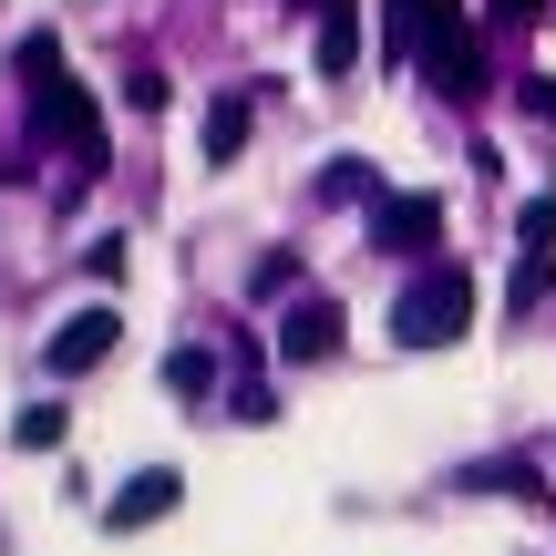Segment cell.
Listing matches in <instances>:
<instances>
[{"instance_id": "obj_1", "label": "cell", "mask_w": 556, "mask_h": 556, "mask_svg": "<svg viewBox=\"0 0 556 556\" xmlns=\"http://www.w3.org/2000/svg\"><path fill=\"white\" fill-rule=\"evenodd\" d=\"M21 83H31V144H73V155H93L103 103L62 73V31H31V41H21Z\"/></svg>"}, {"instance_id": "obj_2", "label": "cell", "mask_w": 556, "mask_h": 556, "mask_svg": "<svg viewBox=\"0 0 556 556\" xmlns=\"http://www.w3.org/2000/svg\"><path fill=\"white\" fill-rule=\"evenodd\" d=\"M464 330H475V278H464L454 258L413 268V289L392 299V340H402V351H454Z\"/></svg>"}, {"instance_id": "obj_3", "label": "cell", "mask_w": 556, "mask_h": 556, "mask_svg": "<svg viewBox=\"0 0 556 556\" xmlns=\"http://www.w3.org/2000/svg\"><path fill=\"white\" fill-rule=\"evenodd\" d=\"M176 505H186V475H176V464H144V475H124V484H114L103 526H114V536H135V526H165Z\"/></svg>"}, {"instance_id": "obj_4", "label": "cell", "mask_w": 556, "mask_h": 556, "mask_svg": "<svg viewBox=\"0 0 556 556\" xmlns=\"http://www.w3.org/2000/svg\"><path fill=\"white\" fill-rule=\"evenodd\" d=\"M114 340H124L114 309H73V319L52 330V351H41V361H52V381H83V371H103V361H114Z\"/></svg>"}, {"instance_id": "obj_5", "label": "cell", "mask_w": 556, "mask_h": 556, "mask_svg": "<svg viewBox=\"0 0 556 556\" xmlns=\"http://www.w3.org/2000/svg\"><path fill=\"white\" fill-rule=\"evenodd\" d=\"M422 73H433L443 103H475V93H484V41L464 31V21H443V31L422 41Z\"/></svg>"}, {"instance_id": "obj_6", "label": "cell", "mask_w": 556, "mask_h": 556, "mask_svg": "<svg viewBox=\"0 0 556 556\" xmlns=\"http://www.w3.org/2000/svg\"><path fill=\"white\" fill-rule=\"evenodd\" d=\"M433 238H443V197H381L371 206V248H392V258H422Z\"/></svg>"}, {"instance_id": "obj_7", "label": "cell", "mask_w": 556, "mask_h": 556, "mask_svg": "<svg viewBox=\"0 0 556 556\" xmlns=\"http://www.w3.org/2000/svg\"><path fill=\"white\" fill-rule=\"evenodd\" d=\"M268 340H278V361H330L340 351V299H299Z\"/></svg>"}, {"instance_id": "obj_8", "label": "cell", "mask_w": 556, "mask_h": 556, "mask_svg": "<svg viewBox=\"0 0 556 556\" xmlns=\"http://www.w3.org/2000/svg\"><path fill=\"white\" fill-rule=\"evenodd\" d=\"M319 73L330 83L361 73V0H330V11H319Z\"/></svg>"}, {"instance_id": "obj_9", "label": "cell", "mask_w": 556, "mask_h": 556, "mask_svg": "<svg viewBox=\"0 0 556 556\" xmlns=\"http://www.w3.org/2000/svg\"><path fill=\"white\" fill-rule=\"evenodd\" d=\"M248 124H258V93H217V103H206V165H238L248 155Z\"/></svg>"}, {"instance_id": "obj_10", "label": "cell", "mask_w": 556, "mask_h": 556, "mask_svg": "<svg viewBox=\"0 0 556 556\" xmlns=\"http://www.w3.org/2000/svg\"><path fill=\"white\" fill-rule=\"evenodd\" d=\"M62 433H73L62 402H21V413H11V443H21V454H62Z\"/></svg>"}, {"instance_id": "obj_11", "label": "cell", "mask_w": 556, "mask_h": 556, "mask_svg": "<svg viewBox=\"0 0 556 556\" xmlns=\"http://www.w3.org/2000/svg\"><path fill=\"white\" fill-rule=\"evenodd\" d=\"M443 21H464V0H392V52H413V41H433Z\"/></svg>"}, {"instance_id": "obj_12", "label": "cell", "mask_w": 556, "mask_h": 556, "mask_svg": "<svg viewBox=\"0 0 556 556\" xmlns=\"http://www.w3.org/2000/svg\"><path fill=\"white\" fill-rule=\"evenodd\" d=\"M165 392H176V402H206V392H217V351H197V340L165 351Z\"/></svg>"}, {"instance_id": "obj_13", "label": "cell", "mask_w": 556, "mask_h": 556, "mask_svg": "<svg viewBox=\"0 0 556 556\" xmlns=\"http://www.w3.org/2000/svg\"><path fill=\"white\" fill-rule=\"evenodd\" d=\"M351 197H361V206H381V176H371L361 155H340L330 176H319V206H351Z\"/></svg>"}, {"instance_id": "obj_14", "label": "cell", "mask_w": 556, "mask_h": 556, "mask_svg": "<svg viewBox=\"0 0 556 556\" xmlns=\"http://www.w3.org/2000/svg\"><path fill=\"white\" fill-rule=\"evenodd\" d=\"M536 299H556V258L546 248H516V309H536Z\"/></svg>"}, {"instance_id": "obj_15", "label": "cell", "mask_w": 556, "mask_h": 556, "mask_svg": "<svg viewBox=\"0 0 556 556\" xmlns=\"http://www.w3.org/2000/svg\"><path fill=\"white\" fill-rule=\"evenodd\" d=\"M227 413H238V422H278V392H268V381H258V371H248V381H238V392H227Z\"/></svg>"}, {"instance_id": "obj_16", "label": "cell", "mask_w": 556, "mask_h": 556, "mask_svg": "<svg viewBox=\"0 0 556 556\" xmlns=\"http://www.w3.org/2000/svg\"><path fill=\"white\" fill-rule=\"evenodd\" d=\"M248 289H258V299H278V289H299V258H289V248H278V258H258V268H248Z\"/></svg>"}, {"instance_id": "obj_17", "label": "cell", "mask_w": 556, "mask_h": 556, "mask_svg": "<svg viewBox=\"0 0 556 556\" xmlns=\"http://www.w3.org/2000/svg\"><path fill=\"white\" fill-rule=\"evenodd\" d=\"M516 93H526V114H536V124H556V73H526Z\"/></svg>"}, {"instance_id": "obj_18", "label": "cell", "mask_w": 556, "mask_h": 556, "mask_svg": "<svg viewBox=\"0 0 556 556\" xmlns=\"http://www.w3.org/2000/svg\"><path fill=\"white\" fill-rule=\"evenodd\" d=\"M546 11V0H495V21H536Z\"/></svg>"}, {"instance_id": "obj_19", "label": "cell", "mask_w": 556, "mask_h": 556, "mask_svg": "<svg viewBox=\"0 0 556 556\" xmlns=\"http://www.w3.org/2000/svg\"><path fill=\"white\" fill-rule=\"evenodd\" d=\"M299 11H330V0H299Z\"/></svg>"}]
</instances>
